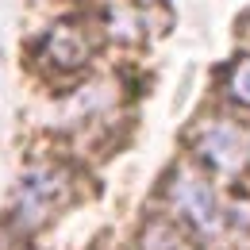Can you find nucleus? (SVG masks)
<instances>
[{
    "label": "nucleus",
    "instance_id": "1",
    "mask_svg": "<svg viewBox=\"0 0 250 250\" xmlns=\"http://www.w3.org/2000/svg\"><path fill=\"white\" fill-rule=\"evenodd\" d=\"M69 204V173L62 166H35L23 173V181L12 192V208H8V227L20 235H31L42 223H50V216Z\"/></svg>",
    "mask_w": 250,
    "mask_h": 250
},
{
    "label": "nucleus",
    "instance_id": "2",
    "mask_svg": "<svg viewBox=\"0 0 250 250\" xmlns=\"http://www.w3.org/2000/svg\"><path fill=\"white\" fill-rule=\"evenodd\" d=\"M169 200L177 204V212L196 227V231H219L223 227V208H219L216 188L208 185L196 169H177L169 181Z\"/></svg>",
    "mask_w": 250,
    "mask_h": 250
},
{
    "label": "nucleus",
    "instance_id": "3",
    "mask_svg": "<svg viewBox=\"0 0 250 250\" xmlns=\"http://www.w3.org/2000/svg\"><path fill=\"white\" fill-rule=\"evenodd\" d=\"M196 158L216 169V173H235L243 166V154H247V143H243V131L227 120H208L196 131Z\"/></svg>",
    "mask_w": 250,
    "mask_h": 250
},
{
    "label": "nucleus",
    "instance_id": "4",
    "mask_svg": "<svg viewBox=\"0 0 250 250\" xmlns=\"http://www.w3.org/2000/svg\"><path fill=\"white\" fill-rule=\"evenodd\" d=\"M89 54H93V39L85 35L81 23H58L54 31H46L42 46H39V58L50 69H62V73L81 69L89 62Z\"/></svg>",
    "mask_w": 250,
    "mask_h": 250
},
{
    "label": "nucleus",
    "instance_id": "5",
    "mask_svg": "<svg viewBox=\"0 0 250 250\" xmlns=\"http://www.w3.org/2000/svg\"><path fill=\"white\" fill-rule=\"evenodd\" d=\"M227 89H231V96H235L239 104H247V108H250V58H243V62L231 69Z\"/></svg>",
    "mask_w": 250,
    "mask_h": 250
}]
</instances>
